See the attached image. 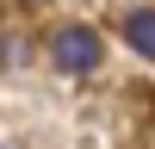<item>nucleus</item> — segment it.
Wrapping results in <instances>:
<instances>
[{
  "label": "nucleus",
  "mask_w": 155,
  "mask_h": 149,
  "mask_svg": "<svg viewBox=\"0 0 155 149\" xmlns=\"http://www.w3.org/2000/svg\"><path fill=\"white\" fill-rule=\"evenodd\" d=\"M50 56H56L62 74H93L99 62H106V44H99L93 25H62V31L50 37Z\"/></svg>",
  "instance_id": "f257e3e1"
},
{
  "label": "nucleus",
  "mask_w": 155,
  "mask_h": 149,
  "mask_svg": "<svg viewBox=\"0 0 155 149\" xmlns=\"http://www.w3.org/2000/svg\"><path fill=\"white\" fill-rule=\"evenodd\" d=\"M124 44L137 56H155V12H124Z\"/></svg>",
  "instance_id": "f03ea898"
},
{
  "label": "nucleus",
  "mask_w": 155,
  "mask_h": 149,
  "mask_svg": "<svg viewBox=\"0 0 155 149\" xmlns=\"http://www.w3.org/2000/svg\"><path fill=\"white\" fill-rule=\"evenodd\" d=\"M6 149H12V143H6Z\"/></svg>",
  "instance_id": "7ed1b4c3"
}]
</instances>
